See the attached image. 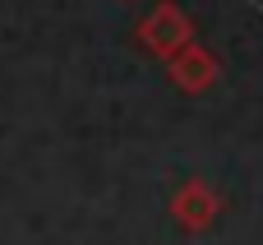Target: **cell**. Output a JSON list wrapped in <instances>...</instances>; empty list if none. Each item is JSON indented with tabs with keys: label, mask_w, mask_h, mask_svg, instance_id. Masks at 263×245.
Wrapping results in <instances>:
<instances>
[{
	"label": "cell",
	"mask_w": 263,
	"mask_h": 245,
	"mask_svg": "<svg viewBox=\"0 0 263 245\" xmlns=\"http://www.w3.org/2000/svg\"><path fill=\"white\" fill-rule=\"evenodd\" d=\"M134 42L148 51V56H157L162 65L176 56V51H185L190 42H194V19L176 5V0H157L143 19H139V28H134Z\"/></svg>",
	"instance_id": "cell-1"
},
{
	"label": "cell",
	"mask_w": 263,
	"mask_h": 245,
	"mask_svg": "<svg viewBox=\"0 0 263 245\" xmlns=\"http://www.w3.org/2000/svg\"><path fill=\"white\" fill-rule=\"evenodd\" d=\"M171 222L180 227V232H190V236H203L217 218H222V195L208 185V181H199V176H190L185 185H176V195H171Z\"/></svg>",
	"instance_id": "cell-2"
},
{
	"label": "cell",
	"mask_w": 263,
	"mask_h": 245,
	"mask_svg": "<svg viewBox=\"0 0 263 245\" xmlns=\"http://www.w3.org/2000/svg\"><path fill=\"white\" fill-rule=\"evenodd\" d=\"M166 79H171L180 93L199 97V93H208V88L222 79V60H217L203 42H190L185 51H176V56L166 60Z\"/></svg>",
	"instance_id": "cell-3"
}]
</instances>
